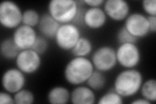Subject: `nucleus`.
<instances>
[{
    "instance_id": "c85d7f7f",
    "label": "nucleus",
    "mask_w": 156,
    "mask_h": 104,
    "mask_svg": "<svg viewBox=\"0 0 156 104\" xmlns=\"http://www.w3.org/2000/svg\"><path fill=\"white\" fill-rule=\"evenodd\" d=\"M104 2V0H83L84 4L89 7H100Z\"/></svg>"
},
{
    "instance_id": "5701e85b",
    "label": "nucleus",
    "mask_w": 156,
    "mask_h": 104,
    "mask_svg": "<svg viewBox=\"0 0 156 104\" xmlns=\"http://www.w3.org/2000/svg\"><path fill=\"white\" fill-rule=\"evenodd\" d=\"M123 103V98L116 92L113 88L102 95L98 101V103L100 104H122Z\"/></svg>"
},
{
    "instance_id": "f8f14e48",
    "label": "nucleus",
    "mask_w": 156,
    "mask_h": 104,
    "mask_svg": "<svg viewBox=\"0 0 156 104\" xmlns=\"http://www.w3.org/2000/svg\"><path fill=\"white\" fill-rule=\"evenodd\" d=\"M103 5L107 16L113 21L125 20L130 13L129 5L124 0H107Z\"/></svg>"
},
{
    "instance_id": "f03ea898",
    "label": "nucleus",
    "mask_w": 156,
    "mask_h": 104,
    "mask_svg": "<svg viewBox=\"0 0 156 104\" xmlns=\"http://www.w3.org/2000/svg\"><path fill=\"white\" fill-rule=\"evenodd\" d=\"M94 67L87 57H74L68 62L64 70L65 80L72 85L77 86L86 83Z\"/></svg>"
},
{
    "instance_id": "a878e982",
    "label": "nucleus",
    "mask_w": 156,
    "mask_h": 104,
    "mask_svg": "<svg viewBox=\"0 0 156 104\" xmlns=\"http://www.w3.org/2000/svg\"><path fill=\"white\" fill-rule=\"evenodd\" d=\"M77 4H78V9H77V12L76 15L74 19V20L72 21V23L76 25L77 27H81V26H84V22H83V19H84V14L86 9L85 8L83 5V0L82 1H77Z\"/></svg>"
},
{
    "instance_id": "412c9836",
    "label": "nucleus",
    "mask_w": 156,
    "mask_h": 104,
    "mask_svg": "<svg viewBox=\"0 0 156 104\" xmlns=\"http://www.w3.org/2000/svg\"><path fill=\"white\" fill-rule=\"evenodd\" d=\"M41 17V16L36 10L33 9H27L23 11L22 24L34 28L38 26Z\"/></svg>"
},
{
    "instance_id": "423d86ee",
    "label": "nucleus",
    "mask_w": 156,
    "mask_h": 104,
    "mask_svg": "<svg viewBox=\"0 0 156 104\" xmlns=\"http://www.w3.org/2000/svg\"><path fill=\"white\" fill-rule=\"evenodd\" d=\"M90 60L95 70L104 73L111 71L117 64L116 49L110 46H102L93 52Z\"/></svg>"
},
{
    "instance_id": "9d476101",
    "label": "nucleus",
    "mask_w": 156,
    "mask_h": 104,
    "mask_svg": "<svg viewBox=\"0 0 156 104\" xmlns=\"http://www.w3.org/2000/svg\"><path fill=\"white\" fill-rule=\"evenodd\" d=\"M26 83V74L18 68H11L4 72L2 85L4 91L15 94L24 88Z\"/></svg>"
},
{
    "instance_id": "a211bd4d",
    "label": "nucleus",
    "mask_w": 156,
    "mask_h": 104,
    "mask_svg": "<svg viewBox=\"0 0 156 104\" xmlns=\"http://www.w3.org/2000/svg\"><path fill=\"white\" fill-rule=\"evenodd\" d=\"M93 45L89 38L81 37L74 47L70 51L74 57H87L92 53Z\"/></svg>"
},
{
    "instance_id": "b1692460",
    "label": "nucleus",
    "mask_w": 156,
    "mask_h": 104,
    "mask_svg": "<svg viewBox=\"0 0 156 104\" xmlns=\"http://www.w3.org/2000/svg\"><path fill=\"white\" fill-rule=\"evenodd\" d=\"M116 40L119 44H122L126 43H136L138 39L130 34L124 26H122L117 32Z\"/></svg>"
},
{
    "instance_id": "aec40b11",
    "label": "nucleus",
    "mask_w": 156,
    "mask_h": 104,
    "mask_svg": "<svg viewBox=\"0 0 156 104\" xmlns=\"http://www.w3.org/2000/svg\"><path fill=\"white\" fill-rule=\"evenodd\" d=\"M140 91L142 97L150 103L155 102L156 100V81L154 79H148L143 81Z\"/></svg>"
},
{
    "instance_id": "bb28decb",
    "label": "nucleus",
    "mask_w": 156,
    "mask_h": 104,
    "mask_svg": "<svg viewBox=\"0 0 156 104\" xmlns=\"http://www.w3.org/2000/svg\"><path fill=\"white\" fill-rule=\"evenodd\" d=\"M142 7L148 16H156L155 0H143L142 2Z\"/></svg>"
},
{
    "instance_id": "4468645a",
    "label": "nucleus",
    "mask_w": 156,
    "mask_h": 104,
    "mask_svg": "<svg viewBox=\"0 0 156 104\" xmlns=\"http://www.w3.org/2000/svg\"><path fill=\"white\" fill-rule=\"evenodd\" d=\"M94 91L88 86H76L70 92V102L74 104H92L96 102Z\"/></svg>"
},
{
    "instance_id": "7c9ffc66",
    "label": "nucleus",
    "mask_w": 156,
    "mask_h": 104,
    "mask_svg": "<svg viewBox=\"0 0 156 104\" xmlns=\"http://www.w3.org/2000/svg\"><path fill=\"white\" fill-rule=\"evenodd\" d=\"M131 103L132 104H150V103H151L149 101L146 100V99H144V98L136 99V100H134Z\"/></svg>"
},
{
    "instance_id": "393cba45",
    "label": "nucleus",
    "mask_w": 156,
    "mask_h": 104,
    "mask_svg": "<svg viewBox=\"0 0 156 104\" xmlns=\"http://www.w3.org/2000/svg\"><path fill=\"white\" fill-rule=\"evenodd\" d=\"M48 47L49 43L48 39L42 35H38L31 49L42 56L47 52Z\"/></svg>"
},
{
    "instance_id": "dca6fc26",
    "label": "nucleus",
    "mask_w": 156,
    "mask_h": 104,
    "mask_svg": "<svg viewBox=\"0 0 156 104\" xmlns=\"http://www.w3.org/2000/svg\"><path fill=\"white\" fill-rule=\"evenodd\" d=\"M47 100L51 104L67 103L70 100V92L65 87H54L48 92Z\"/></svg>"
},
{
    "instance_id": "6e6552de",
    "label": "nucleus",
    "mask_w": 156,
    "mask_h": 104,
    "mask_svg": "<svg viewBox=\"0 0 156 104\" xmlns=\"http://www.w3.org/2000/svg\"><path fill=\"white\" fill-rule=\"evenodd\" d=\"M16 68L26 75L36 73L42 64L41 55L33 49L21 50L15 59Z\"/></svg>"
},
{
    "instance_id": "f257e3e1",
    "label": "nucleus",
    "mask_w": 156,
    "mask_h": 104,
    "mask_svg": "<svg viewBox=\"0 0 156 104\" xmlns=\"http://www.w3.org/2000/svg\"><path fill=\"white\" fill-rule=\"evenodd\" d=\"M143 83V76L139 70L126 68L117 74L113 88L122 98H130L140 91Z\"/></svg>"
},
{
    "instance_id": "6ab92c4d",
    "label": "nucleus",
    "mask_w": 156,
    "mask_h": 104,
    "mask_svg": "<svg viewBox=\"0 0 156 104\" xmlns=\"http://www.w3.org/2000/svg\"><path fill=\"white\" fill-rule=\"evenodd\" d=\"M86 83L94 91H99L102 90L106 85V77L104 72L94 69Z\"/></svg>"
},
{
    "instance_id": "2eb2a0df",
    "label": "nucleus",
    "mask_w": 156,
    "mask_h": 104,
    "mask_svg": "<svg viewBox=\"0 0 156 104\" xmlns=\"http://www.w3.org/2000/svg\"><path fill=\"white\" fill-rule=\"evenodd\" d=\"M61 24L52 18L48 13L43 14L38 25L41 35L47 39H54Z\"/></svg>"
},
{
    "instance_id": "c756f323",
    "label": "nucleus",
    "mask_w": 156,
    "mask_h": 104,
    "mask_svg": "<svg viewBox=\"0 0 156 104\" xmlns=\"http://www.w3.org/2000/svg\"><path fill=\"white\" fill-rule=\"evenodd\" d=\"M150 32L155 33L156 31V16H148Z\"/></svg>"
},
{
    "instance_id": "f3484780",
    "label": "nucleus",
    "mask_w": 156,
    "mask_h": 104,
    "mask_svg": "<svg viewBox=\"0 0 156 104\" xmlns=\"http://www.w3.org/2000/svg\"><path fill=\"white\" fill-rule=\"evenodd\" d=\"M20 51L12 38H5L0 46V53L2 56L6 60H15Z\"/></svg>"
},
{
    "instance_id": "ddd939ff",
    "label": "nucleus",
    "mask_w": 156,
    "mask_h": 104,
    "mask_svg": "<svg viewBox=\"0 0 156 104\" xmlns=\"http://www.w3.org/2000/svg\"><path fill=\"white\" fill-rule=\"evenodd\" d=\"M107 16L101 7H89L86 9L84 14V26L90 29H101L107 22Z\"/></svg>"
},
{
    "instance_id": "7ed1b4c3",
    "label": "nucleus",
    "mask_w": 156,
    "mask_h": 104,
    "mask_svg": "<svg viewBox=\"0 0 156 104\" xmlns=\"http://www.w3.org/2000/svg\"><path fill=\"white\" fill-rule=\"evenodd\" d=\"M76 0H51L48 3V13L60 24L72 23L78 9Z\"/></svg>"
},
{
    "instance_id": "39448f33",
    "label": "nucleus",
    "mask_w": 156,
    "mask_h": 104,
    "mask_svg": "<svg viewBox=\"0 0 156 104\" xmlns=\"http://www.w3.org/2000/svg\"><path fill=\"white\" fill-rule=\"evenodd\" d=\"M81 37L80 27L72 23L61 24L54 38L57 47L63 51H71Z\"/></svg>"
},
{
    "instance_id": "4be33fe9",
    "label": "nucleus",
    "mask_w": 156,
    "mask_h": 104,
    "mask_svg": "<svg viewBox=\"0 0 156 104\" xmlns=\"http://www.w3.org/2000/svg\"><path fill=\"white\" fill-rule=\"evenodd\" d=\"M13 96L14 103L17 104H32L35 100L33 92L26 88H22L14 94Z\"/></svg>"
},
{
    "instance_id": "20e7f679",
    "label": "nucleus",
    "mask_w": 156,
    "mask_h": 104,
    "mask_svg": "<svg viewBox=\"0 0 156 104\" xmlns=\"http://www.w3.org/2000/svg\"><path fill=\"white\" fill-rule=\"evenodd\" d=\"M23 11L18 5L5 0L0 4V23L8 29H15L22 24Z\"/></svg>"
},
{
    "instance_id": "1a4fd4ad",
    "label": "nucleus",
    "mask_w": 156,
    "mask_h": 104,
    "mask_svg": "<svg viewBox=\"0 0 156 104\" xmlns=\"http://www.w3.org/2000/svg\"><path fill=\"white\" fill-rule=\"evenodd\" d=\"M124 26L137 39L144 38L150 33L147 16L139 13L129 14L125 20Z\"/></svg>"
},
{
    "instance_id": "cd10ccee",
    "label": "nucleus",
    "mask_w": 156,
    "mask_h": 104,
    "mask_svg": "<svg viewBox=\"0 0 156 104\" xmlns=\"http://www.w3.org/2000/svg\"><path fill=\"white\" fill-rule=\"evenodd\" d=\"M0 103L2 104H13L14 103V96L5 91L0 92Z\"/></svg>"
},
{
    "instance_id": "9b49d317",
    "label": "nucleus",
    "mask_w": 156,
    "mask_h": 104,
    "mask_svg": "<svg viewBox=\"0 0 156 104\" xmlns=\"http://www.w3.org/2000/svg\"><path fill=\"white\" fill-rule=\"evenodd\" d=\"M37 37L35 29L22 24L14 29L12 38L20 50H24L32 48Z\"/></svg>"
},
{
    "instance_id": "0eeeda50",
    "label": "nucleus",
    "mask_w": 156,
    "mask_h": 104,
    "mask_svg": "<svg viewBox=\"0 0 156 104\" xmlns=\"http://www.w3.org/2000/svg\"><path fill=\"white\" fill-rule=\"evenodd\" d=\"M117 63L126 68H135L141 60V53L136 43L119 44L116 49Z\"/></svg>"
}]
</instances>
